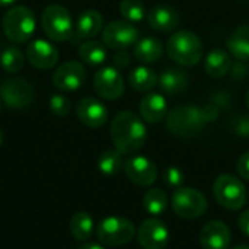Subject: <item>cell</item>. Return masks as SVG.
<instances>
[{
	"label": "cell",
	"mask_w": 249,
	"mask_h": 249,
	"mask_svg": "<svg viewBox=\"0 0 249 249\" xmlns=\"http://www.w3.org/2000/svg\"><path fill=\"white\" fill-rule=\"evenodd\" d=\"M16 0H0V6H10L13 4Z\"/></svg>",
	"instance_id": "cell-40"
},
{
	"label": "cell",
	"mask_w": 249,
	"mask_h": 249,
	"mask_svg": "<svg viewBox=\"0 0 249 249\" xmlns=\"http://www.w3.org/2000/svg\"><path fill=\"white\" fill-rule=\"evenodd\" d=\"M136 235V226L125 217L109 216L96 228V236L105 247H121L128 244Z\"/></svg>",
	"instance_id": "cell-7"
},
{
	"label": "cell",
	"mask_w": 249,
	"mask_h": 249,
	"mask_svg": "<svg viewBox=\"0 0 249 249\" xmlns=\"http://www.w3.org/2000/svg\"><path fill=\"white\" fill-rule=\"evenodd\" d=\"M171 206L177 216L187 220H193L201 217L206 213L207 200L204 194L198 190L181 187L172 194Z\"/></svg>",
	"instance_id": "cell-8"
},
{
	"label": "cell",
	"mask_w": 249,
	"mask_h": 249,
	"mask_svg": "<svg viewBox=\"0 0 249 249\" xmlns=\"http://www.w3.org/2000/svg\"><path fill=\"white\" fill-rule=\"evenodd\" d=\"M41 25L45 35L57 42L70 39L74 32L71 15L61 4L47 6L41 15Z\"/></svg>",
	"instance_id": "cell-6"
},
{
	"label": "cell",
	"mask_w": 249,
	"mask_h": 249,
	"mask_svg": "<svg viewBox=\"0 0 249 249\" xmlns=\"http://www.w3.org/2000/svg\"><path fill=\"white\" fill-rule=\"evenodd\" d=\"M120 13L124 18V20L130 23H139L147 15L146 6L142 0H121Z\"/></svg>",
	"instance_id": "cell-31"
},
{
	"label": "cell",
	"mask_w": 249,
	"mask_h": 249,
	"mask_svg": "<svg viewBox=\"0 0 249 249\" xmlns=\"http://www.w3.org/2000/svg\"><path fill=\"white\" fill-rule=\"evenodd\" d=\"M236 171L239 174V177L245 181H249V150L245 152L236 163Z\"/></svg>",
	"instance_id": "cell-35"
},
{
	"label": "cell",
	"mask_w": 249,
	"mask_h": 249,
	"mask_svg": "<svg viewBox=\"0 0 249 249\" xmlns=\"http://www.w3.org/2000/svg\"><path fill=\"white\" fill-rule=\"evenodd\" d=\"M86 80V69L79 61H66L53 74V83L61 92H74Z\"/></svg>",
	"instance_id": "cell-13"
},
{
	"label": "cell",
	"mask_w": 249,
	"mask_h": 249,
	"mask_svg": "<svg viewBox=\"0 0 249 249\" xmlns=\"http://www.w3.org/2000/svg\"><path fill=\"white\" fill-rule=\"evenodd\" d=\"M143 207L149 214L159 216L162 214L168 207V196L160 188L149 190L143 197Z\"/></svg>",
	"instance_id": "cell-29"
},
{
	"label": "cell",
	"mask_w": 249,
	"mask_h": 249,
	"mask_svg": "<svg viewBox=\"0 0 249 249\" xmlns=\"http://www.w3.org/2000/svg\"><path fill=\"white\" fill-rule=\"evenodd\" d=\"M162 92L168 96H177L184 93L190 86V76L185 70L179 67H169L163 70L158 80Z\"/></svg>",
	"instance_id": "cell-21"
},
{
	"label": "cell",
	"mask_w": 249,
	"mask_h": 249,
	"mask_svg": "<svg viewBox=\"0 0 249 249\" xmlns=\"http://www.w3.org/2000/svg\"><path fill=\"white\" fill-rule=\"evenodd\" d=\"M93 229H95V223L89 213L79 212V213L73 214V217L70 220V232L76 241H79V242L89 241L93 233Z\"/></svg>",
	"instance_id": "cell-26"
},
{
	"label": "cell",
	"mask_w": 249,
	"mask_h": 249,
	"mask_svg": "<svg viewBox=\"0 0 249 249\" xmlns=\"http://www.w3.org/2000/svg\"><path fill=\"white\" fill-rule=\"evenodd\" d=\"M233 249H249L248 245H238V247H235Z\"/></svg>",
	"instance_id": "cell-41"
},
{
	"label": "cell",
	"mask_w": 249,
	"mask_h": 249,
	"mask_svg": "<svg viewBox=\"0 0 249 249\" xmlns=\"http://www.w3.org/2000/svg\"><path fill=\"white\" fill-rule=\"evenodd\" d=\"M79 249H105L104 247H101L99 244H85L82 245Z\"/></svg>",
	"instance_id": "cell-39"
},
{
	"label": "cell",
	"mask_w": 249,
	"mask_h": 249,
	"mask_svg": "<svg viewBox=\"0 0 249 249\" xmlns=\"http://www.w3.org/2000/svg\"><path fill=\"white\" fill-rule=\"evenodd\" d=\"M109 133L115 149L123 155L139 152L147 139V130L142 117L131 111L118 112L111 123Z\"/></svg>",
	"instance_id": "cell-1"
},
{
	"label": "cell",
	"mask_w": 249,
	"mask_h": 249,
	"mask_svg": "<svg viewBox=\"0 0 249 249\" xmlns=\"http://www.w3.org/2000/svg\"><path fill=\"white\" fill-rule=\"evenodd\" d=\"M131 63V55L125 51V50H118V53L114 55V64L118 69H124L128 67Z\"/></svg>",
	"instance_id": "cell-37"
},
{
	"label": "cell",
	"mask_w": 249,
	"mask_h": 249,
	"mask_svg": "<svg viewBox=\"0 0 249 249\" xmlns=\"http://www.w3.org/2000/svg\"><path fill=\"white\" fill-rule=\"evenodd\" d=\"M104 26V18L98 10L88 9L82 12L77 18L74 32H73V41H88L96 36Z\"/></svg>",
	"instance_id": "cell-19"
},
{
	"label": "cell",
	"mask_w": 249,
	"mask_h": 249,
	"mask_svg": "<svg viewBox=\"0 0 249 249\" xmlns=\"http://www.w3.org/2000/svg\"><path fill=\"white\" fill-rule=\"evenodd\" d=\"M200 109H201V115H203V120H204L206 124L212 123V121H216L219 118L220 109L214 104H209V105H206V107H203Z\"/></svg>",
	"instance_id": "cell-36"
},
{
	"label": "cell",
	"mask_w": 249,
	"mask_h": 249,
	"mask_svg": "<svg viewBox=\"0 0 249 249\" xmlns=\"http://www.w3.org/2000/svg\"><path fill=\"white\" fill-rule=\"evenodd\" d=\"M3 32L15 44H22L31 39L35 32L36 20L34 12L26 6H15L3 16Z\"/></svg>",
	"instance_id": "cell-4"
},
{
	"label": "cell",
	"mask_w": 249,
	"mask_h": 249,
	"mask_svg": "<svg viewBox=\"0 0 249 249\" xmlns=\"http://www.w3.org/2000/svg\"><path fill=\"white\" fill-rule=\"evenodd\" d=\"M0 109H1V98H0Z\"/></svg>",
	"instance_id": "cell-44"
},
{
	"label": "cell",
	"mask_w": 249,
	"mask_h": 249,
	"mask_svg": "<svg viewBox=\"0 0 249 249\" xmlns=\"http://www.w3.org/2000/svg\"><path fill=\"white\" fill-rule=\"evenodd\" d=\"M25 64V55L23 53L15 47V45H10V47H6L1 54H0V66L4 71H9V73H16L19 70H22Z\"/></svg>",
	"instance_id": "cell-30"
},
{
	"label": "cell",
	"mask_w": 249,
	"mask_h": 249,
	"mask_svg": "<svg viewBox=\"0 0 249 249\" xmlns=\"http://www.w3.org/2000/svg\"><path fill=\"white\" fill-rule=\"evenodd\" d=\"M213 194L216 201L231 212L241 210L248 198L247 188L244 182L231 174H223L216 178L213 184Z\"/></svg>",
	"instance_id": "cell-5"
},
{
	"label": "cell",
	"mask_w": 249,
	"mask_h": 249,
	"mask_svg": "<svg viewBox=\"0 0 249 249\" xmlns=\"http://www.w3.org/2000/svg\"><path fill=\"white\" fill-rule=\"evenodd\" d=\"M238 226H239V229H241L242 233H245L247 236H249V209L248 210H245V212L239 216V219H238Z\"/></svg>",
	"instance_id": "cell-38"
},
{
	"label": "cell",
	"mask_w": 249,
	"mask_h": 249,
	"mask_svg": "<svg viewBox=\"0 0 249 249\" xmlns=\"http://www.w3.org/2000/svg\"><path fill=\"white\" fill-rule=\"evenodd\" d=\"M162 54H163V44L153 36H146L139 39L133 48L134 58L143 64L156 63L162 57Z\"/></svg>",
	"instance_id": "cell-23"
},
{
	"label": "cell",
	"mask_w": 249,
	"mask_h": 249,
	"mask_svg": "<svg viewBox=\"0 0 249 249\" xmlns=\"http://www.w3.org/2000/svg\"><path fill=\"white\" fill-rule=\"evenodd\" d=\"M163 179H165V184L169 185V187H181L184 184V174L179 168L177 166H169L165 169V174H163Z\"/></svg>",
	"instance_id": "cell-33"
},
{
	"label": "cell",
	"mask_w": 249,
	"mask_h": 249,
	"mask_svg": "<svg viewBox=\"0 0 249 249\" xmlns=\"http://www.w3.org/2000/svg\"><path fill=\"white\" fill-rule=\"evenodd\" d=\"M245 101H247V105H248V109H249V89H248V92H247V98H245Z\"/></svg>",
	"instance_id": "cell-42"
},
{
	"label": "cell",
	"mask_w": 249,
	"mask_h": 249,
	"mask_svg": "<svg viewBox=\"0 0 249 249\" xmlns=\"http://www.w3.org/2000/svg\"><path fill=\"white\" fill-rule=\"evenodd\" d=\"M233 130L239 137H249V115H239L233 120Z\"/></svg>",
	"instance_id": "cell-34"
},
{
	"label": "cell",
	"mask_w": 249,
	"mask_h": 249,
	"mask_svg": "<svg viewBox=\"0 0 249 249\" xmlns=\"http://www.w3.org/2000/svg\"><path fill=\"white\" fill-rule=\"evenodd\" d=\"M50 109L57 117H64L70 111V101L64 95H53L50 98Z\"/></svg>",
	"instance_id": "cell-32"
},
{
	"label": "cell",
	"mask_w": 249,
	"mask_h": 249,
	"mask_svg": "<svg viewBox=\"0 0 249 249\" xmlns=\"http://www.w3.org/2000/svg\"><path fill=\"white\" fill-rule=\"evenodd\" d=\"M102 41L112 50H125L139 41V31L127 20H112L104 28Z\"/></svg>",
	"instance_id": "cell-10"
},
{
	"label": "cell",
	"mask_w": 249,
	"mask_h": 249,
	"mask_svg": "<svg viewBox=\"0 0 249 249\" xmlns=\"http://www.w3.org/2000/svg\"><path fill=\"white\" fill-rule=\"evenodd\" d=\"M228 50L238 61H249V23L233 29L228 38Z\"/></svg>",
	"instance_id": "cell-24"
},
{
	"label": "cell",
	"mask_w": 249,
	"mask_h": 249,
	"mask_svg": "<svg viewBox=\"0 0 249 249\" xmlns=\"http://www.w3.org/2000/svg\"><path fill=\"white\" fill-rule=\"evenodd\" d=\"M181 16L169 4H158L147 13V23L158 32H172L179 26Z\"/></svg>",
	"instance_id": "cell-18"
},
{
	"label": "cell",
	"mask_w": 249,
	"mask_h": 249,
	"mask_svg": "<svg viewBox=\"0 0 249 249\" xmlns=\"http://www.w3.org/2000/svg\"><path fill=\"white\" fill-rule=\"evenodd\" d=\"M76 114L80 123L89 128H99L108 121L107 107L96 98H90V96L82 98L77 102Z\"/></svg>",
	"instance_id": "cell-15"
},
{
	"label": "cell",
	"mask_w": 249,
	"mask_h": 249,
	"mask_svg": "<svg viewBox=\"0 0 249 249\" xmlns=\"http://www.w3.org/2000/svg\"><path fill=\"white\" fill-rule=\"evenodd\" d=\"M1 143H3V131L0 130V146H1Z\"/></svg>",
	"instance_id": "cell-43"
},
{
	"label": "cell",
	"mask_w": 249,
	"mask_h": 249,
	"mask_svg": "<svg viewBox=\"0 0 249 249\" xmlns=\"http://www.w3.org/2000/svg\"><path fill=\"white\" fill-rule=\"evenodd\" d=\"M158 80L159 77L153 69L146 66H139L128 74V83L137 92H150L158 85Z\"/></svg>",
	"instance_id": "cell-25"
},
{
	"label": "cell",
	"mask_w": 249,
	"mask_h": 249,
	"mask_svg": "<svg viewBox=\"0 0 249 249\" xmlns=\"http://www.w3.org/2000/svg\"><path fill=\"white\" fill-rule=\"evenodd\" d=\"M28 61L41 70H47L55 66L58 60V50L45 39H35L26 48Z\"/></svg>",
	"instance_id": "cell-16"
},
{
	"label": "cell",
	"mask_w": 249,
	"mask_h": 249,
	"mask_svg": "<svg viewBox=\"0 0 249 249\" xmlns=\"http://www.w3.org/2000/svg\"><path fill=\"white\" fill-rule=\"evenodd\" d=\"M206 125L201 109L196 105H179L168 111L166 128L178 137L187 139L198 134Z\"/></svg>",
	"instance_id": "cell-3"
},
{
	"label": "cell",
	"mask_w": 249,
	"mask_h": 249,
	"mask_svg": "<svg viewBox=\"0 0 249 249\" xmlns=\"http://www.w3.org/2000/svg\"><path fill=\"white\" fill-rule=\"evenodd\" d=\"M79 57L83 63L90 66H99L107 60V48L102 42L88 39L79 47Z\"/></svg>",
	"instance_id": "cell-27"
},
{
	"label": "cell",
	"mask_w": 249,
	"mask_h": 249,
	"mask_svg": "<svg viewBox=\"0 0 249 249\" xmlns=\"http://www.w3.org/2000/svg\"><path fill=\"white\" fill-rule=\"evenodd\" d=\"M232 70V57L222 48L212 50L204 58V71L213 79H222Z\"/></svg>",
	"instance_id": "cell-22"
},
{
	"label": "cell",
	"mask_w": 249,
	"mask_h": 249,
	"mask_svg": "<svg viewBox=\"0 0 249 249\" xmlns=\"http://www.w3.org/2000/svg\"><path fill=\"white\" fill-rule=\"evenodd\" d=\"M0 98L12 109L28 108L34 101V88L29 82L12 77L0 83Z\"/></svg>",
	"instance_id": "cell-9"
},
{
	"label": "cell",
	"mask_w": 249,
	"mask_h": 249,
	"mask_svg": "<svg viewBox=\"0 0 249 249\" xmlns=\"http://www.w3.org/2000/svg\"><path fill=\"white\" fill-rule=\"evenodd\" d=\"M140 117L143 121L156 124L166 118L168 115V104L162 93L149 92L140 101Z\"/></svg>",
	"instance_id": "cell-20"
},
{
	"label": "cell",
	"mask_w": 249,
	"mask_h": 249,
	"mask_svg": "<svg viewBox=\"0 0 249 249\" xmlns=\"http://www.w3.org/2000/svg\"><path fill=\"white\" fill-rule=\"evenodd\" d=\"M231 239L232 235L228 225L219 220L206 223L200 233V244L204 249H229Z\"/></svg>",
	"instance_id": "cell-17"
},
{
	"label": "cell",
	"mask_w": 249,
	"mask_h": 249,
	"mask_svg": "<svg viewBox=\"0 0 249 249\" xmlns=\"http://www.w3.org/2000/svg\"><path fill=\"white\" fill-rule=\"evenodd\" d=\"M98 168L104 175H108V177L117 175L124 168L123 153H120L117 149L105 150L98 159Z\"/></svg>",
	"instance_id": "cell-28"
},
{
	"label": "cell",
	"mask_w": 249,
	"mask_h": 249,
	"mask_svg": "<svg viewBox=\"0 0 249 249\" xmlns=\"http://www.w3.org/2000/svg\"><path fill=\"white\" fill-rule=\"evenodd\" d=\"M93 89L101 98L115 101L123 96L125 83L115 67H102L93 76Z\"/></svg>",
	"instance_id": "cell-11"
},
{
	"label": "cell",
	"mask_w": 249,
	"mask_h": 249,
	"mask_svg": "<svg viewBox=\"0 0 249 249\" xmlns=\"http://www.w3.org/2000/svg\"><path fill=\"white\" fill-rule=\"evenodd\" d=\"M166 51L169 58L177 64L184 67H191L201 61L204 54V47H203V41L196 32L178 31L168 38Z\"/></svg>",
	"instance_id": "cell-2"
},
{
	"label": "cell",
	"mask_w": 249,
	"mask_h": 249,
	"mask_svg": "<svg viewBox=\"0 0 249 249\" xmlns=\"http://www.w3.org/2000/svg\"><path fill=\"white\" fill-rule=\"evenodd\" d=\"M127 178L139 187H150L158 177L156 165L144 156H131L124 162Z\"/></svg>",
	"instance_id": "cell-14"
},
{
	"label": "cell",
	"mask_w": 249,
	"mask_h": 249,
	"mask_svg": "<svg viewBox=\"0 0 249 249\" xmlns=\"http://www.w3.org/2000/svg\"><path fill=\"white\" fill-rule=\"evenodd\" d=\"M137 238L143 249H165L169 242V231L160 219L150 217L142 222Z\"/></svg>",
	"instance_id": "cell-12"
}]
</instances>
